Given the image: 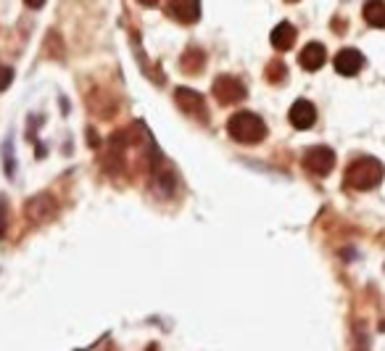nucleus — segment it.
<instances>
[{
  "instance_id": "obj_8",
  "label": "nucleus",
  "mask_w": 385,
  "mask_h": 351,
  "mask_svg": "<svg viewBox=\"0 0 385 351\" xmlns=\"http://www.w3.org/2000/svg\"><path fill=\"white\" fill-rule=\"evenodd\" d=\"M288 119L290 124L296 127V130H309L314 121H317V109H314V103L311 100H296L293 106H290V114H288Z\"/></svg>"
},
{
  "instance_id": "obj_7",
  "label": "nucleus",
  "mask_w": 385,
  "mask_h": 351,
  "mask_svg": "<svg viewBox=\"0 0 385 351\" xmlns=\"http://www.w3.org/2000/svg\"><path fill=\"white\" fill-rule=\"evenodd\" d=\"M332 64H335V72L343 74V77H356L364 66V55L359 53L356 48H343V51H338V55L332 58Z\"/></svg>"
},
{
  "instance_id": "obj_11",
  "label": "nucleus",
  "mask_w": 385,
  "mask_h": 351,
  "mask_svg": "<svg viewBox=\"0 0 385 351\" xmlns=\"http://www.w3.org/2000/svg\"><path fill=\"white\" fill-rule=\"evenodd\" d=\"M293 45H296V27L288 22H280L272 29V48L283 53V51H290Z\"/></svg>"
},
{
  "instance_id": "obj_4",
  "label": "nucleus",
  "mask_w": 385,
  "mask_h": 351,
  "mask_svg": "<svg viewBox=\"0 0 385 351\" xmlns=\"http://www.w3.org/2000/svg\"><path fill=\"white\" fill-rule=\"evenodd\" d=\"M175 103L180 106V111H185L190 119L206 121L209 119V109H206V100L201 93L190 88H177L175 90Z\"/></svg>"
},
{
  "instance_id": "obj_15",
  "label": "nucleus",
  "mask_w": 385,
  "mask_h": 351,
  "mask_svg": "<svg viewBox=\"0 0 385 351\" xmlns=\"http://www.w3.org/2000/svg\"><path fill=\"white\" fill-rule=\"evenodd\" d=\"M8 232V201L0 198V238H6Z\"/></svg>"
},
{
  "instance_id": "obj_14",
  "label": "nucleus",
  "mask_w": 385,
  "mask_h": 351,
  "mask_svg": "<svg viewBox=\"0 0 385 351\" xmlns=\"http://www.w3.org/2000/svg\"><path fill=\"white\" fill-rule=\"evenodd\" d=\"M266 79L272 82V85H283L288 79V66L280 61V58H275V61H269V66H266Z\"/></svg>"
},
{
  "instance_id": "obj_13",
  "label": "nucleus",
  "mask_w": 385,
  "mask_h": 351,
  "mask_svg": "<svg viewBox=\"0 0 385 351\" xmlns=\"http://www.w3.org/2000/svg\"><path fill=\"white\" fill-rule=\"evenodd\" d=\"M364 22L374 27V29H383L385 27V3L383 0H370L364 6Z\"/></svg>"
},
{
  "instance_id": "obj_12",
  "label": "nucleus",
  "mask_w": 385,
  "mask_h": 351,
  "mask_svg": "<svg viewBox=\"0 0 385 351\" xmlns=\"http://www.w3.org/2000/svg\"><path fill=\"white\" fill-rule=\"evenodd\" d=\"M180 66H182L185 74H201L203 66H206V53L201 48H187L182 58H180Z\"/></svg>"
},
{
  "instance_id": "obj_2",
  "label": "nucleus",
  "mask_w": 385,
  "mask_h": 351,
  "mask_svg": "<svg viewBox=\"0 0 385 351\" xmlns=\"http://www.w3.org/2000/svg\"><path fill=\"white\" fill-rule=\"evenodd\" d=\"M380 180H383V164L374 156L353 159L346 169V185L351 190H372L380 185Z\"/></svg>"
},
{
  "instance_id": "obj_16",
  "label": "nucleus",
  "mask_w": 385,
  "mask_h": 351,
  "mask_svg": "<svg viewBox=\"0 0 385 351\" xmlns=\"http://www.w3.org/2000/svg\"><path fill=\"white\" fill-rule=\"evenodd\" d=\"M11 79H13V69H11V66H0V93L11 85Z\"/></svg>"
},
{
  "instance_id": "obj_3",
  "label": "nucleus",
  "mask_w": 385,
  "mask_h": 351,
  "mask_svg": "<svg viewBox=\"0 0 385 351\" xmlns=\"http://www.w3.org/2000/svg\"><path fill=\"white\" fill-rule=\"evenodd\" d=\"M211 93H214V98L219 100L222 106H232V103H241L245 100L248 95V90L243 85L238 77H230V74H222V77L214 79V85H211Z\"/></svg>"
},
{
  "instance_id": "obj_6",
  "label": "nucleus",
  "mask_w": 385,
  "mask_h": 351,
  "mask_svg": "<svg viewBox=\"0 0 385 351\" xmlns=\"http://www.w3.org/2000/svg\"><path fill=\"white\" fill-rule=\"evenodd\" d=\"M164 11L180 24H193L201 19V0H166Z\"/></svg>"
},
{
  "instance_id": "obj_10",
  "label": "nucleus",
  "mask_w": 385,
  "mask_h": 351,
  "mask_svg": "<svg viewBox=\"0 0 385 351\" xmlns=\"http://www.w3.org/2000/svg\"><path fill=\"white\" fill-rule=\"evenodd\" d=\"M325 61H327V51H325V45L322 43H309L306 48L301 51V55H298V64L304 66L306 72H317V69H322Z\"/></svg>"
},
{
  "instance_id": "obj_5",
  "label": "nucleus",
  "mask_w": 385,
  "mask_h": 351,
  "mask_svg": "<svg viewBox=\"0 0 385 351\" xmlns=\"http://www.w3.org/2000/svg\"><path fill=\"white\" fill-rule=\"evenodd\" d=\"M304 166H306L311 175L327 177L335 169V151L327 145H314L304 154Z\"/></svg>"
},
{
  "instance_id": "obj_18",
  "label": "nucleus",
  "mask_w": 385,
  "mask_h": 351,
  "mask_svg": "<svg viewBox=\"0 0 385 351\" xmlns=\"http://www.w3.org/2000/svg\"><path fill=\"white\" fill-rule=\"evenodd\" d=\"M137 3H143V6H156L158 0H137Z\"/></svg>"
},
{
  "instance_id": "obj_9",
  "label": "nucleus",
  "mask_w": 385,
  "mask_h": 351,
  "mask_svg": "<svg viewBox=\"0 0 385 351\" xmlns=\"http://www.w3.org/2000/svg\"><path fill=\"white\" fill-rule=\"evenodd\" d=\"M29 217H32L34 222H48V220H53L55 217V201L48 193H40V196H34L29 204H27V208H24Z\"/></svg>"
},
{
  "instance_id": "obj_19",
  "label": "nucleus",
  "mask_w": 385,
  "mask_h": 351,
  "mask_svg": "<svg viewBox=\"0 0 385 351\" xmlns=\"http://www.w3.org/2000/svg\"><path fill=\"white\" fill-rule=\"evenodd\" d=\"M148 351H158V349H156V346H151V349H148Z\"/></svg>"
},
{
  "instance_id": "obj_17",
  "label": "nucleus",
  "mask_w": 385,
  "mask_h": 351,
  "mask_svg": "<svg viewBox=\"0 0 385 351\" xmlns=\"http://www.w3.org/2000/svg\"><path fill=\"white\" fill-rule=\"evenodd\" d=\"M24 3H27L29 8H43L45 6V0H24Z\"/></svg>"
},
{
  "instance_id": "obj_20",
  "label": "nucleus",
  "mask_w": 385,
  "mask_h": 351,
  "mask_svg": "<svg viewBox=\"0 0 385 351\" xmlns=\"http://www.w3.org/2000/svg\"><path fill=\"white\" fill-rule=\"evenodd\" d=\"M288 3H296V0H288Z\"/></svg>"
},
{
  "instance_id": "obj_1",
  "label": "nucleus",
  "mask_w": 385,
  "mask_h": 351,
  "mask_svg": "<svg viewBox=\"0 0 385 351\" xmlns=\"http://www.w3.org/2000/svg\"><path fill=\"white\" fill-rule=\"evenodd\" d=\"M227 132H230L232 140H238V143L256 145L266 138V124L262 117H256L251 111H238L227 121Z\"/></svg>"
}]
</instances>
